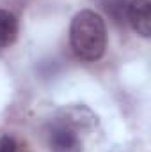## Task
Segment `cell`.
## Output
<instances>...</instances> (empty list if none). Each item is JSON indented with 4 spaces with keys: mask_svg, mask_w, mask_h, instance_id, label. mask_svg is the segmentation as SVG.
I'll use <instances>...</instances> for the list:
<instances>
[{
    "mask_svg": "<svg viewBox=\"0 0 151 152\" xmlns=\"http://www.w3.org/2000/svg\"><path fill=\"white\" fill-rule=\"evenodd\" d=\"M96 124V115L84 106H71L59 112L48 124V145L52 152H84L87 131Z\"/></svg>",
    "mask_w": 151,
    "mask_h": 152,
    "instance_id": "cell-1",
    "label": "cell"
},
{
    "mask_svg": "<svg viewBox=\"0 0 151 152\" xmlns=\"http://www.w3.org/2000/svg\"><path fill=\"white\" fill-rule=\"evenodd\" d=\"M70 41L73 51L80 58L87 62L100 60L107 50L105 20L91 9L76 12L70 27Z\"/></svg>",
    "mask_w": 151,
    "mask_h": 152,
    "instance_id": "cell-2",
    "label": "cell"
},
{
    "mask_svg": "<svg viewBox=\"0 0 151 152\" xmlns=\"http://www.w3.org/2000/svg\"><path fill=\"white\" fill-rule=\"evenodd\" d=\"M126 20L132 28L142 36L150 37L151 34V0H128L124 9Z\"/></svg>",
    "mask_w": 151,
    "mask_h": 152,
    "instance_id": "cell-3",
    "label": "cell"
},
{
    "mask_svg": "<svg viewBox=\"0 0 151 152\" xmlns=\"http://www.w3.org/2000/svg\"><path fill=\"white\" fill-rule=\"evenodd\" d=\"M18 36V20L13 12L0 9V48L11 46Z\"/></svg>",
    "mask_w": 151,
    "mask_h": 152,
    "instance_id": "cell-4",
    "label": "cell"
},
{
    "mask_svg": "<svg viewBox=\"0 0 151 152\" xmlns=\"http://www.w3.org/2000/svg\"><path fill=\"white\" fill-rule=\"evenodd\" d=\"M0 152H20V147L13 136H2L0 138Z\"/></svg>",
    "mask_w": 151,
    "mask_h": 152,
    "instance_id": "cell-5",
    "label": "cell"
}]
</instances>
